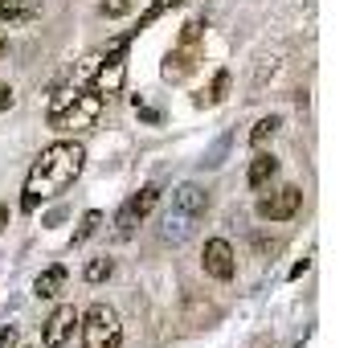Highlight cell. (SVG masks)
<instances>
[{"label":"cell","mask_w":364,"mask_h":348,"mask_svg":"<svg viewBox=\"0 0 364 348\" xmlns=\"http://www.w3.org/2000/svg\"><path fill=\"white\" fill-rule=\"evenodd\" d=\"M86 164V148L78 139H53L50 148H41V156L29 168V181H25V197H21V209L33 213L41 201L66 193L70 184L82 176Z\"/></svg>","instance_id":"obj_1"},{"label":"cell","mask_w":364,"mask_h":348,"mask_svg":"<svg viewBox=\"0 0 364 348\" xmlns=\"http://www.w3.org/2000/svg\"><path fill=\"white\" fill-rule=\"evenodd\" d=\"M209 209V193L200 189V184H181L176 193H172V209L164 217V238L172 242H184L188 233L197 230V221L205 217Z\"/></svg>","instance_id":"obj_2"},{"label":"cell","mask_w":364,"mask_h":348,"mask_svg":"<svg viewBox=\"0 0 364 348\" xmlns=\"http://www.w3.org/2000/svg\"><path fill=\"white\" fill-rule=\"evenodd\" d=\"M78 332H82L86 348H119L123 344V324H119V312L111 303H90L78 315Z\"/></svg>","instance_id":"obj_3"},{"label":"cell","mask_w":364,"mask_h":348,"mask_svg":"<svg viewBox=\"0 0 364 348\" xmlns=\"http://www.w3.org/2000/svg\"><path fill=\"white\" fill-rule=\"evenodd\" d=\"M102 107H107V99H102L99 90H78L58 115H50V123L58 127V132H86V127L99 123Z\"/></svg>","instance_id":"obj_4"},{"label":"cell","mask_w":364,"mask_h":348,"mask_svg":"<svg viewBox=\"0 0 364 348\" xmlns=\"http://www.w3.org/2000/svg\"><path fill=\"white\" fill-rule=\"evenodd\" d=\"M156 205H160V184H144L139 193H132V197L123 201L119 217H115V238H123V242H127V238L135 233V226H139V221L156 209Z\"/></svg>","instance_id":"obj_5"},{"label":"cell","mask_w":364,"mask_h":348,"mask_svg":"<svg viewBox=\"0 0 364 348\" xmlns=\"http://www.w3.org/2000/svg\"><path fill=\"white\" fill-rule=\"evenodd\" d=\"M299 209H303V189H299V184H282L270 197L258 201V217H262V221H291Z\"/></svg>","instance_id":"obj_6"},{"label":"cell","mask_w":364,"mask_h":348,"mask_svg":"<svg viewBox=\"0 0 364 348\" xmlns=\"http://www.w3.org/2000/svg\"><path fill=\"white\" fill-rule=\"evenodd\" d=\"M74 332H78V312H74V303H62L41 324V340H46V348H62L74 340Z\"/></svg>","instance_id":"obj_7"},{"label":"cell","mask_w":364,"mask_h":348,"mask_svg":"<svg viewBox=\"0 0 364 348\" xmlns=\"http://www.w3.org/2000/svg\"><path fill=\"white\" fill-rule=\"evenodd\" d=\"M205 275L217 283H230L233 275H237V258H233V246L225 242V238H209L205 242Z\"/></svg>","instance_id":"obj_8"},{"label":"cell","mask_w":364,"mask_h":348,"mask_svg":"<svg viewBox=\"0 0 364 348\" xmlns=\"http://www.w3.org/2000/svg\"><path fill=\"white\" fill-rule=\"evenodd\" d=\"M123 50H127V37H123V41H115V50L107 53V66L95 70V90H99V95H115L119 86H123V74H127Z\"/></svg>","instance_id":"obj_9"},{"label":"cell","mask_w":364,"mask_h":348,"mask_svg":"<svg viewBox=\"0 0 364 348\" xmlns=\"http://www.w3.org/2000/svg\"><path fill=\"white\" fill-rule=\"evenodd\" d=\"M197 58H200L197 46H181L176 53H168V58H164V78H168V83H176V78H188V74L197 70Z\"/></svg>","instance_id":"obj_10"},{"label":"cell","mask_w":364,"mask_h":348,"mask_svg":"<svg viewBox=\"0 0 364 348\" xmlns=\"http://www.w3.org/2000/svg\"><path fill=\"white\" fill-rule=\"evenodd\" d=\"M279 176V160L270 156V152H258L254 160H250V172H246V184L250 189H266V184Z\"/></svg>","instance_id":"obj_11"},{"label":"cell","mask_w":364,"mask_h":348,"mask_svg":"<svg viewBox=\"0 0 364 348\" xmlns=\"http://www.w3.org/2000/svg\"><path fill=\"white\" fill-rule=\"evenodd\" d=\"M62 287H66V266L53 263V266H46V270L37 275L33 295H37V299H58V295H62Z\"/></svg>","instance_id":"obj_12"},{"label":"cell","mask_w":364,"mask_h":348,"mask_svg":"<svg viewBox=\"0 0 364 348\" xmlns=\"http://www.w3.org/2000/svg\"><path fill=\"white\" fill-rule=\"evenodd\" d=\"M41 13V0H0V17L9 25H29Z\"/></svg>","instance_id":"obj_13"},{"label":"cell","mask_w":364,"mask_h":348,"mask_svg":"<svg viewBox=\"0 0 364 348\" xmlns=\"http://www.w3.org/2000/svg\"><path fill=\"white\" fill-rule=\"evenodd\" d=\"M274 132H279V115L258 119V123H254V132H250V144H254V148H262L266 139H274Z\"/></svg>","instance_id":"obj_14"},{"label":"cell","mask_w":364,"mask_h":348,"mask_svg":"<svg viewBox=\"0 0 364 348\" xmlns=\"http://www.w3.org/2000/svg\"><path fill=\"white\" fill-rule=\"evenodd\" d=\"M111 270H115L111 258H90V263L82 266V279L86 283H102V279H111Z\"/></svg>","instance_id":"obj_15"},{"label":"cell","mask_w":364,"mask_h":348,"mask_svg":"<svg viewBox=\"0 0 364 348\" xmlns=\"http://www.w3.org/2000/svg\"><path fill=\"white\" fill-rule=\"evenodd\" d=\"M99 226H102V213H99V209H90V213L82 217L78 233H74V246H82L86 238H95V233H99Z\"/></svg>","instance_id":"obj_16"},{"label":"cell","mask_w":364,"mask_h":348,"mask_svg":"<svg viewBox=\"0 0 364 348\" xmlns=\"http://www.w3.org/2000/svg\"><path fill=\"white\" fill-rule=\"evenodd\" d=\"M181 4H184V0H156V4H151L148 13L139 17V29H148V25H151V21H156V17H164L168 9H181Z\"/></svg>","instance_id":"obj_17"},{"label":"cell","mask_w":364,"mask_h":348,"mask_svg":"<svg viewBox=\"0 0 364 348\" xmlns=\"http://www.w3.org/2000/svg\"><path fill=\"white\" fill-rule=\"evenodd\" d=\"M225 95H230V70H217L213 86H209V102H225Z\"/></svg>","instance_id":"obj_18"},{"label":"cell","mask_w":364,"mask_h":348,"mask_svg":"<svg viewBox=\"0 0 364 348\" xmlns=\"http://www.w3.org/2000/svg\"><path fill=\"white\" fill-rule=\"evenodd\" d=\"M132 0H102V17H127Z\"/></svg>","instance_id":"obj_19"},{"label":"cell","mask_w":364,"mask_h":348,"mask_svg":"<svg viewBox=\"0 0 364 348\" xmlns=\"http://www.w3.org/2000/svg\"><path fill=\"white\" fill-rule=\"evenodd\" d=\"M200 29H205L200 21H188V25H184V33H181V46H197V41H200Z\"/></svg>","instance_id":"obj_20"},{"label":"cell","mask_w":364,"mask_h":348,"mask_svg":"<svg viewBox=\"0 0 364 348\" xmlns=\"http://www.w3.org/2000/svg\"><path fill=\"white\" fill-rule=\"evenodd\" d=\"M17 340H21V332L13 328V324H9V328L0 332V348H17Z\"/></svg>","instance_id":"obj_21"},{"label":"cell","mask_w":364,"mask_h":348,"mask_svg":"<svg viewBox=\"0 0 364 348\" xmlns=\"http://www.w3.org/2000/svg\"><path fill=\"white\" fill-rule=\"evenodd\" d=\"M9 107H13V86L0 83V111H9Z\"/></svg>","instance_id":"obj_22"},{"label":"cell","mask_w":364,"mask_h":348,"mask_svg":"<svg viewBox=\"0 0 364 348\" xmlns=\"http://www.w3.org/2000/svg\"><path fill=\"white\" fill-rule=\"evenodd\" d=\"M4 226H9V205H0V233H4Z\"/></svg>","instance_id":"obj_23"},{"label":"cell","mask_w":364,"mask_h":348,"mask_svg":"<svg viewBox=\"0 0 364 348\" xmlns=\"http://www.w3.org/2000/svg\"><path fill=\"white\" fill-rule=\"evenodd\" d=\"M9 53V37H4V29H0V58Z\"/></svg>","instance_id":"obj_24"}]
</instances>
